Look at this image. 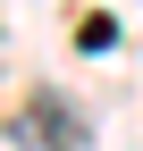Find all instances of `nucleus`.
<instances>
[{"label": "nucleus", "instance_id": "obj_1", "mask_svg": "<svg viewBox=\"0 0 143 151\" xmlns=\"http://www.w3.org/2000/svg\"><path fill=\"white\" fill-rule=\"evenodd\" d=\"M34 134H51L59 151H84V118L59 101V92H42V101H34Z\"/></svg>", "mask_w": 143, "mask_h": 151}, {"label": "nucleus", "instance_id": "obj_2", "mask_svg": "<svg viewBox=\"0 0 143 151\" xmlns=\"http://www.w3.org/2000/svg\"><path fill=\"white\" fill-rule=\"evenodd\" d=\"M76 42H84V50H118V17H84Z\"/></svg>", "mask_w": 143, "mask_h": 151}]
</instances>
